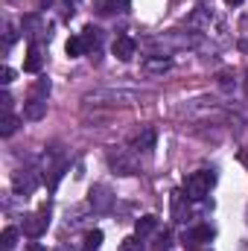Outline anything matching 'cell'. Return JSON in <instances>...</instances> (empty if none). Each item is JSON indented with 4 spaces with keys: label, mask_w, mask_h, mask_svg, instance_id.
Here are the masks:
<instances>
[{
    "label": "cell",
    "mask_w": 248,
    "mask_h": 251,
    "mask_svg": "<svg viewBox=\"0 0 248 251\" xmlns=\"http://www.w3.org/2000/svg\"><path fill=\"white\" fill-rule=\"evenodd\" d=\"M85 102H108V105H128L134 102V94L128 91H94L85 97Z\"/></svg>",
    "instance_id": "cell-3"
},
{
    "label": "cell",
    "mask_w": 248,
    "mask_h": 251,
    "mask_svg": "<svg viewBox=\"0 0 248 251\" xmlns=\"http://www.w3.org/2000/svg\"><path fill=\"white\" fill-rule=\"evenodd\" d=\"M216 184V173H210V170H198V173H190L184 178V196L190 201H198V199H204L210 187Z\"/></svg>",
    "instance_id": "cell-1"
},
{
    "label": "cell",
    "mask_w": 248,
    "mask_h": 251,
    "mask_svg": "<svg viewBox=\"0 0 248 251\" xmlns=\"http://www.w3.org/2000/svg\"><path fill=\"white\" fill-rule=\"evenodd\" d=\"M243 158H246V164H248V152H246V155H243Z\"/></svg>",
    "instance_id": "cell-24"
},
{
    "label": "cell",
    "mask_w": 248,
    "mask_h": 251,
    "mask_svg": "<svg viewBox=\"0 0 248 251\" xmlns=\"http://www.w3.org/2000/svg\"><path fill=\"white\" fill-rule=\"evenodd\" d=\"M12 187H15L18 196H32L35 187H38V176L35 173H18L15 181H12Z\"/></svg>",
    "instance_id": "cell-6"
},
{
    "label": "cell",
    "mask_w": 248,
    "mask_h": 251,
    "mask_svg": "<svg viewBox=\"0 0 248 251\" xmlns=\"http://www.w3.org/2000/svg\"><path fill=\"white\" fill-rule=\"evenodd\" d=\"M131 0H99V12L102 15H114V12H128Z\"/></svg>",
    "instance_id": "cell-14"
},
{
    "label": "cell",
    "mask_w": 248,
    "mask_h": 251,
    "mask_svg": "<svg viewBox=\"0 0 248 251\" xmlns=\"http://www.w3.org/2000/svg\"><path fill=\"white\" fill-rule=\"evenodd\" d=\"M59 251H64V249H59Z\"/></svg>",
    "instance_id": "cell-26"
},
{
    "label": "cell",
    "mask_w": 248,
    "mask_h": 251,
    "mask_svg": "<svg viewBox=\"0 0 248 251\" xmlns=\"http://www.w3.org/2000/svg\"><path fill=\"white\" fill-rule=\"evenodd\" d=\"M41 67H44V56H41V47L32 41L29 47H26V59H24V70L26 73H41Z\"/></svg>",
    "instance_id": "cell-9"
},
{
    "label": "cell",
    "mask_w": 248,
    "mask_h": 251,
    "mask_svg": "<svg viewBox=\"0 0 248 251\" xmlns=\"http://www.w3.org/2000/svg\"><path fill=\"white\" fill-rule=\"evenodd\" d=\"M99 246H102V231H88V234H85L82 249H85V251H97Z\"/></svg>",
    "instance_id": "cell-18"
},
{
    "label": "cell",
    "mask_w": 248,
    "mask_h": 251,
    "mask_svg": "<svg viewBox=\"0 0 248 251\" xmlns=\"http://www.w3.org/2000/svg\"><path fill=\"white\" fill-rule=\"evenodd\" d=\"M18 126H21V117H15L12 111L3 114V117H0V137H12V134L18 131Z\"/></svg>",
    "instance_id": "cell-13"
},
{
    "label": "cell",
    "mask_w": 248,
    "mask_h": 251,
    "mask_svg": "<svg viewBox=\"0 0 248 251\" xmlns=\"http://www.w3.org/2000/svg\"><path fill=\"white\" fill-rule=\"evenodd\" d=\"M117 251H143V237H137V234L134 237H125Z\"/></svg>",
    "instance_id": "cell-20"
},
{
    "label": "cell",
    "mask_w": 248,
    "mask_h": 251,
    "mask_svg": "<svg viewBox=\"0 0 248 251\" xmlns=\"http://www.w3.org/2000/svg\"><path fill=\"white\" fill-rule=\"evenodd\" d=\"M155 143H158V131L155 128H143L140 137H137V149L146 152V155H152L155 152Z\"/></svg>",
    "instance_id": "cell-10"
},
{
    "label": "cell",
    "mask_w": 248,
    "mask_h": 251,
    "mask_svg": "<svg viewBox=\"0 0 248 251\" xmlns=\"http://www.w3.org/2000/svg\"><path fill=\"white\" fill-rule=\"evenodd\" d=\"M15 243H18V228H3V234H0V249L12 251Z\"/></svg>",
    "instance_id": "cell-17"
},
{
    "label": "cell",
    "mask_w": 248,
    "mask_h": 251,
    "mask_svg": "<svg viewBox=\"0 0 248 251\" xmlns=\"http://www.w3.org/2000/svg\"><path fill=\"white\" fill-rule=\"evenodd\" d=\"M111 50H114V56H117L120 62H131V56H134V50H137V41H134L131 35H117L114 44H111Z\"/></svg>",
    "instance_id": "cell-5"
},
{
    "label": "cell",
    "mask_w": 248,
    "mask_h": 251,
    "mask_svg": "<svg viewBox=\"0 0 248 251\" xmlns=\"http://www.w3.org/2000/svg\"><path fill=\"white\" fill-rule=\"evenodd\" d=\"M213 237H216V231L210 225H196V228H190L184 234V243L187 246H198V243H210Z\"/></svg>",
    "instance_id": "cell-8"
},
{
    "label": "cell",
    "mask_w": 248,
    "mask_h": 251,
    "mask_svg": "<svg viewBox=\"0 0 248 251\" xmlns=\"http://www.w3.org/2000/svg\"><path fill=\"white\" fill-rule=\"evenodd\" d=\"M225 3H228V6H240L243 0H225Z\"/></svg>",
    "instance_id": "cell-23"
},
{
    "label": "cell",
    "mask_w": 248,
    "mask_h": 251,
    "mask_svg": "<svg viewBox=\"0 0 248 251\" xmlns=\"http://www.w3.org/2000/svg\"><path fill=\"white\" fill-rule=\"evenodd\" d=\"M47 117V100H35V97H29L26 102H24V120H44Z\"/></svg>",
    "instance_id": "cell-7"
},
{
    "label": "cell",
    "mask_w": 248,
    "mask_h": 251,
    "mask_svg": "<svg viewBox=\"0 0 248 251\" xmlns=\"http://www.w3.org/2000/svg\"><path fill=\"white\" fill-rule=\"evenodd\" d=\"M70 3H76V0H70Z\"/></svg>",
    "instance_id": "cell-25"
},
{
    "label": "cell",
    "mask_w": 248,
    "mask_h": 251,
    "mask_svg": "<svg viewBox=\"0 0 248 251\" xmlns=\"http://www.w3.org/2000/svg\"><path fill=\"white\" fill-rule=\"evenodd\" d=\"M12 79H15V70H12L9 64H3V70H0V82H3V85H9Z\"/></svg>",
    "instance_id": "cell-22"
},
{
    "label": "cell",
    "mask_w": 248,
    "mask_h": 251,
    "mask_svg": "<svg viewBox=\"0 0 248 251\" xmlns=\"http://www.w3.org/2000/svg\"><path fill=\"white\" fill-rule=\"evenodd\" d=\"M47 228H50V207H41L38 213L24 216V234H26L29 240H38Z\"/></svg>",
    "instance_id": "cell-2"
},
{
    "label": "cell",
    "mask_w": 248,
    "mask_h": 251,
    "mask_svg": "<svg viewBox=\"0 0 248 251\" xmlns=\"http://www.w3.org/2000/svg\"><path fill=\"white\" fill-rule=\"evenodd\" d=\"M47 94H50V79H38V82L32 85V94H29V97H35V100H47Z\"/></svg>",
    "instance_id": "cell-19"
},
{
    "label": "cell",
    "mask_w": 248,
    "mask_h": 251,
    "mask_svg": "<svg viewBox=\"0 0 248 251\" xmlns=\"http://www.w3.org/2000/svg\"><path fill=\"white\" fill-rule=\"evenodd\" d=\"M91 201L99 207V210H105L108 204H111V196H108V187H94L91 190Z\"/></svg>",
    "instance_id": "cell-16"
},
{
    "label": "cell",
    "mask_w": 248,
    "mask_h": 251,
    "mask_svg": "<svg viewBox=\"0 0 248 251\" xmlns=\"http://www.w3.org/2000/svg\"><path fill=\"white\" fill-rule=\"evenodd\" d=\"M158 231V216H140L137 222H134V234L137 237H149V234H155Z\"/></svg>",
    "instance_id": "cell-11"
},
{
    "label": "cell",
    "mask_w": 248,
    "mask_h": 251,
    "mask_svg": "<svg viewBox=\"0 0 248 251\" xmlns=\"http://www.w3.org/2000/svg\"><path fill=\"white\" fill-rule=\"evenodd\" d=\"M64 50H67V56H70V59H79L82 53H88V47H85L82 35H70V38H67V44H64Z\"/></svg>",
    "instance_id": "cell-15"
},
{
    "label": "cell",
    "mask_w": 248,
    "mask_h": 251,
    "mask_svg": "<svg viewBox=\"0 0 248 251\" xmlns=\"http://www.w3.org/2000/svg\"><path fill=\"white\" fill-rule=\"evenodd\" d=\"M82 41H85L88 50H97V47L102 44V29H99V26H85V29H82Z\"/></svg>",
    "instance_id": "cell-12"
},
{
    "label": "cell",
    "mask_w": 248,
    "mask_h": 251,
    "mask_svg": "<svg viewBox=\"0 0 248 251\" xmlns=\"http://www.w3.org/2000/svg\"><path fill=\"white\" fill-rule=\"evenodd\" d=\"M167 249H170V231H164L158 237V243H155V251H167Z\"/></svg>",
    "instance_id": "cell-21"
},
{
    "label": "cell",
    "mask_w": 248,
    "mask_h": 251,
    "mask_svg": "<svg viewBox=\"0 0 248 251\" xmlns=\"http://www.w3.org/2000/svg\"><path fill=\"white\" fill-rule=\"evenodd\" d=\"M108 161H111V167H114L120 176H134V173H137V161H134V155H131V152H125V149L111 152V155H108Z\"/></svg>",
    "instance_id": "cell-4"
}]
</instances>
